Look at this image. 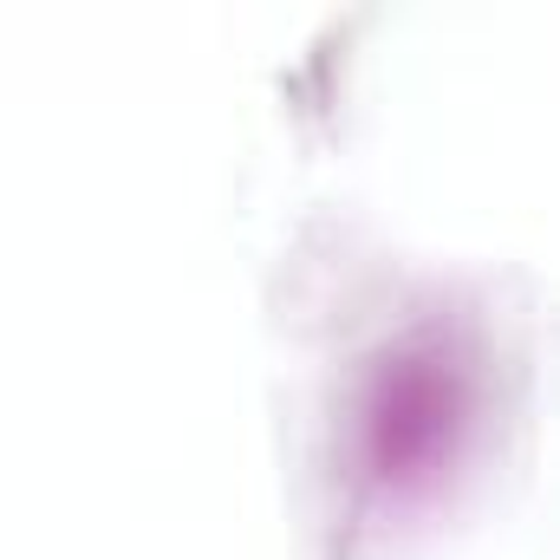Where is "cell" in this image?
I'll list each match as a JSON object with an SVG mask.
<instances>
[{
  "label": "cell",
  "mask_w": 560,
  "mask_h": 560,
  "mask_svg": "<svg viewBox=\"0 0 560 560\" xmlns=\"http://www.w3.org/2000/svg\"><path fill=\"white\" fill-rule=\"evenodd\" d=\"M456 423V405H450V378L443 365H405L378 405V443H385V463L392 469H411L430 450H443Z\"/></svg>",
  "instance_id": "1"
}]
</instances>
